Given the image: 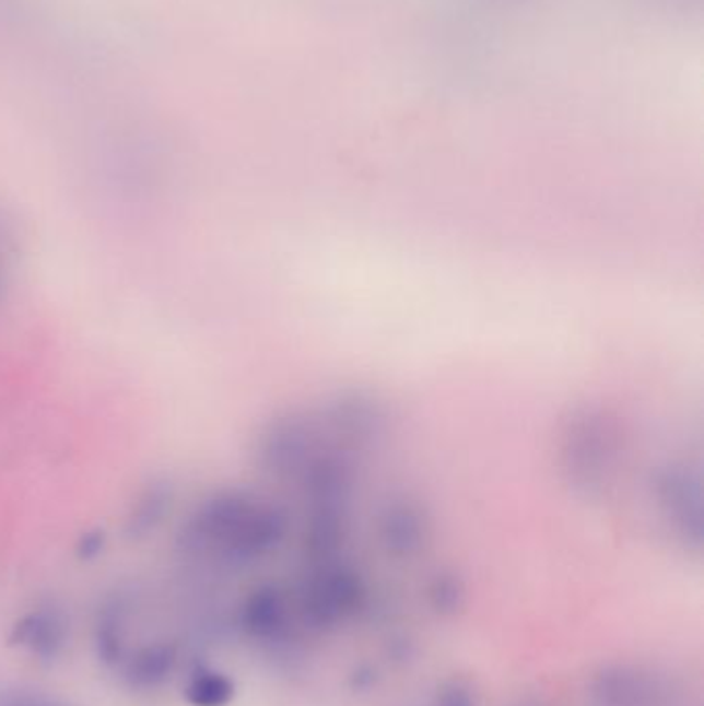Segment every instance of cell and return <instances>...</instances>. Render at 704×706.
I'll return each instance as SVG.
<instances>
[{
	"label": "cell",
	"instance_id": "obj_13",
	"mask_svg": "<svg viewBox=\"0 0 704 706\" xmlns=\"http://www.w3.org/2000/svg\"><path fill=\"white\" fill-rule=\"evenodd\" d=\"M374 671L368 668L364 669H357L355 673H353L352 682H353V687L355 690H366V687H371L372 684H374Z\"/></svg>",
	"mask_w": 704,
	"mask_h": 706
},
{
	"label": "cell",
	"instance_id": "obj_8",
	"mask_svg": "<svg viewBox=\"0 0 704 706\" xmlns=\"http://www.w3.org/2000/svg\"><path fill=\"white\" fill-rule=\"evenodd\" d=\"M430 605L443 615H453L461 612L465 605L464 583L450 573H441L434 576L427 587Z\"/></svg>",
	"mask_w": 704,
	"mask_h": 706
},
{
	"label": "cell",
	"instance_id": "obj_5",
	"mask_svg": "<svg viewBox=\"0 0 704 706\" xmlns=\"http://www.w3.org/2000/svg\"><path fill=\"white\" fill-rule=\"evenodd\" d=\"M178 661V649L172 643L145 645L122 661V678L134 690H153L169 680Z\"/></svg>",
	"mask_w": 704,
	"mask_h": 706
},
{
	"label": "cell",
	"instance_id": "obj_3",
	"mask_svg": "<svg viewBox=\"0 0 704 706\" xmlns=\"http://www.w3.org/2000/svg\"><path fill=\"white\" fill-rule=\"evenodd\" d=\"M69 638V626L64 615L52 610L42 608L23 615L11 631V645L30 650L36 659L44 663H52L64 650Z\"/></svg>",
	"mask_w": 704,
	"mask_h": 706
},
{
	"label": "cell",
	"instance_id": "obj_2",
	"mask_svg": "<svg viewBox=\"0 0 704 706\" xmlns=\"http://www.w3.org/2000/svg\"><path fill=\"white\" fill-rule=\"evenodd\" d=\"M337 556L320 560V566L302 591V615L306 624L318 631L348 622L366 601L364 576L350 564L337 562Z\"/></svg>",
	"mask_w": 704,
	"mask_h": 706
},
{
	"label": "cell",
	"instance_id": "obj_4",
	"mask_svg": "<svg viewBox=\"0 0 704 706\" xmlns=\"http://www.w3.org/2000/svg\"><path fill=\"white\" fill-rule=\"evenodd\" d=\"M242 628L262 643H271L285 628V599L273 585H262L242 605Z\"/></svg>",
	"mask_w": 704,
	"mask_h": 706
},
{
	"label": "cell",
	"instance_id": "obj_6",
	"mask_svg": "<svg viewBox=\"0 0 704 706\" xmlns=\"http://www.w3.org/2000/svg\"><path fill=\"white\" fill-rule=\"evenodd\" d=\"M236 696V684L218 669L197 666L190 671L185 687L186 703L190 706H227Z\"/></svg>",
	"mask_w": 704,
	"mask_h": 706
},
{
	"label": "cell",
	"instance_id": "obj_11",
	"mask_svg": "<svg viewBox=\"0 0 704 706\" xmlns=\"http://www.w3.org/2000/svg\"><path fill=\"white\" fill-rule=\"evenodd\" d=\"M434 706H476V698H473L471 690L461 682H450V684L441 687V692L436 694Z\"/></svg>",
	"mask_w": 704,
	"mask_h": 706
},
{
	"label": "cell",
	"instance_id": "obj_1",
	"mask_svg": "<svg viewBox=\"0 0 704 706\" xmlns=\"http://www.w3.org/2000/svg\"><path fill=\"white\" fill-rule=\"evenodd\" d=\"M292 510L262 492L232 490L203 502L183 529L192 554L244 566L269 556L290 536Z\"/></svg>",
	"mask_w": 704,
	"mask_h": 706
},
{
	"label": "cell",
	"instance_id": "obj_7",
	"mask_svg": "<svg viewBox=\"0 0 704 706\" xmlns=\"http://www.w3.org/2000/svg\"><path fill=\"white\" fill-rule=\"evenodd\" d=\"M95 652L106 668H116L125 661V610L120 603L99 612L95 624Z\"/></svg>",
	"mask_w": 704,
	"mask_h": 706
},
{
	"label": "cell",
	"instance_id": "obj_9",
	"mask_svg": "<svg viewBox=\"0 0 704 706\" xmlns=\"http://www.w3.org/2000/svg\"><path fill=\"white\" fill-rule=\"evenodd\" d=\"M164 510H166V496L160 494V492H151L148 501H143V504L137 508V515L130 522V531L134 536L153 531L155 525L162 520Z\"/></svg>",
	"mask_w": 704,
	"mask_h": 706
},
{
	"label": "cell",
	"instance_id": "obj_10",
	"mask_svg": "<svg viewBox=\"0 0 704 706\" xmlns=\"http://www.w3.org/2000/svg\"><path fill=\"white\" fill-rule=\"evenodd\" d=\"M0 706H73L50 698L39 692H27V690H4L0 692Z\"/></svg>",
	"mask_w": 704,
	"mask_h": 706
},
{
	"label": "cell",
	"instance_id": "obj_12",
	"mask_svg": "<svg viewBox=\"0 0 704 706\" xmlns=\"http://www.w3.org/2000/svg\"><path fill=\"white\" fill-rule=\"evenodd\" d=\"M102 550H104V536L90 533V536L81 539V543L77 548V554L81 560H93Z\"/></svg>",
	"mask_w": 704,
	"mask_h": 706
}]
</instances>
